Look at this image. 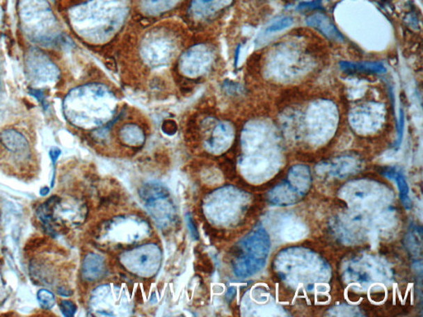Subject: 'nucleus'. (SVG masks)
I'll return each mask as SVG.
<instances>
[{
	"label": "nucleus",
	"mask_w": 423,
	"mask_h": 317,
	"mask_svg": "<svg viewBox=\"0 0 423 317\" xmlns=\"http://www.w3.org/2000/svg\"><path fill=\"white\" fill-rule=\"evenodd\" d=\"M311 184L310 168L304 165H295L289 170L287 178L269 193L268 200L276 206L293 205L305 196Z\"/></svg>",
	"instance_id": "obj_8"
},
{
	"label": "nucleus",
	"mask_w": 423,
	"mask_h": 317,
	"mask_svg": "<svg viewBox=\"0 0 423 317\" xmlns=\"http://www.w3.org/2000/svg\"><path fill=\"white\" fill-rule=\"evenodd\" d=\"M282 281L295 289L305 292H327L332 276L328 263L314 251L303 248L282 250L275 261Z\"/></svg>",
	"instance_id": "obj_2"
},
{
	"label": "nucleus",
	"mask_w": 423,
	"mask_h": 317,
	"mask_svg": "<svg viewBox=\"0 0 423 317\" xmlns=\"http://www.w3.org/2000/svg\"><path fill=\"white\" fill-rule=\"evenodd\" d=\"M268 232L282 242H296L304 239L308 235V229L301 218L289 213H273L268 214Z\"/></svg>",
	"instance_id": "obj_10"
},
{
	"label": "nucleus",
	"mask_w": 423,
	"mask_h": 317,
	"mask_svg": "<svg viewBox=\"0 0 423 317\" xmlns=\"http://www.w3.org/2000/svg\"><path fill=\"white\" fill-rule=\"evenodd\" d=\"M63 108L70 124L83 129H97L115 115L118 99L103 83H86L68 92Z\"/></svg>",
	"instance_id": "obj_1"
},
{
	"label": "nucleus",
	"mask_w": 423,
	"mask_h": 317,
	"mask_svg": "<svg viewBox=\"0 0 423 317\" xmlns=\"http://www.w3.org/2000/svg\"><path fill=\"white\" fill-rule=\"evenodd\" d=\"M294 24L293 17H283L280 19L272 22V23L266 26L264 29V35H270L276 33L281 32L286 29L289 28Z\"/></svg>",
	"instance_id": "obj_25"
},
{
	"label": "nucleus",
	"mask_w": 423,
	"mask_h": 317,
	"mask_svg": "<svg viewBox=\"0 0 423 317\" xmlns=\"http://www.w3.org/2000/svg\"><path fill=\"white\" fill-rule=\"evenodd\" d=\"M122 262L134 274L150 277L161 266V252L155 245H145L123 254Z\"/></svg>",
	"instance_id": "obj_13"
},
{
	"label": "nucleus",
	"mask_w": 423,
	"mask_h": 317,
	"mask_svg": "<svg viewBox=\"0 0 423 317\" xmlns=\"http://www.w3.org/2000/svg\"><path fill=\"white\" fill-rule=\"evenodd\" d=\"M25 63L26 74L35 85L48 86L59 81L60 70L45 53L33 48L26 54Z\"/></svg>",
	"instance_id": "obj_12"
},
{
	"label": "nucleus",
	"mask_w": 423,
	"mask_h": 317,
	"mask_svg": "<svg viewBox=\"0 0 423 317\" xmlns=\"http://www.w3.org/2000/svg\"><path fill=\"white\" fill-rule=\"evenodd\" d=\"M38 300L40 305L45 310H49L55 306L56 298L54 294L47 289H41L38 293Z\"/></svg>",
	"instance_id": "obj_26"
},
{
	"label": "nucleus",
	"mask_w": 423,
	"mask_h": 317,
	"mask_svg": "<svg viewBox=\"0 0 423 317\" xmlns=\"http://www.w3.org/2000/svg\"><path fill=\"white\" fill-rule=\"evenodd\" d=\"M120 136L123 143L131 147H138L143 144L144 134L138 126L130 124L125 125L120 131Z\"/></svg>",
	"instance_id": "obj_23"
},
{
	"label": "nucleus",
	"mask_w": 423,
	"mask_h": 317,
	"mask_svg": "<svg viewBox=\"0 0 423 317\" xmlns=\"http://www.w3.org/2000/svg\"><path fill=\"white\" fill-rule=\"evenodd\" d=\"M61 152L59 148L53 147L50 151V157L51 158L53 165L56 164L57 160H58L59 156H61Z\"/></svg>",
	"instance_id": "obj_32"
},
{
	"label": "nucleus",
	"mask_w": 423,
	"mask_h": 317,
	"mask_svg": "<svg viewBox=\"0 0 423 317\" xmlns=\"http://www.w3.org/2000/svg\"><path fill=\"white\" fill-rule=\"evenodd\" d=\"M58 293L61 295V296H70V292L69 290L66 289L65 287H61L58 288Z\"/></svg>",
	"instance_id": "obj_33"
},
{
	"label": "nucleus",
	"mask_w": 423,
	"mask_h": 317,
	"mask_svg": "<svg viewBox=\"0 0 423 317\" xmlns=\"http://www.w3.org/2000/svg\"><path fill=\"white\" fill-rule=\"evenodd\" d=\"M340 68L346 73L383 74L386 72V68L381 63L376 61H364V63H352V61H341Z\"/></svg>",
	"instance_id": "obj_21"
},
{
	"label": "nucleus",
	"mask_w": 423,
	"mask_h": 317,
	"mask_svg": "<svg viewBox=\"0 0 423 317\" xmlns=\"http://www.w3.org/2000/svg\"><path fill=\"white\" fill-rule=\"evenodd\" d=\"M392 277L389 264L372 255H360L349 259L343 266L344 281L358 291L389 285Z\"/></svg>",
	"instance_id": "obj_5"
},
{
	"label": "nucleus",
	"mask_w": 423,
	"mask_h": 317,
	"mask_svg": "<svg viewBox=\"0 0 423 317\" xmlns=\"http://www.w3.org/2000/svg\"><path fill=\"white\" fill-rule=\"evenodd\" d=\"M0 143L8 152L23 156L30 151V145L26 136L17 130L8 129L0 132Z\"/></svg>",
	"instance_id": "obj_17"
},
{
	"label": "nucleus",
	"mask_w": 423,
	"mask_h": 317,
	"mask_svg": "<svg viewBox=\"0 0 423 317\" xmlns=\"http://www.w3.org/2000/svg\"><path fill=\"white\" fill-rule=\"evenodd\" d=\"M321 0H314V1L310 2H303L299 4L298 6V10H314V8H317L321 6Z\"/></svg>",
	"instance_id": "obj_30"
},
{
	"label": "nucleus",
	"mask_w": 423,
	"mask_h": 317,
	"mask_svg": "<svg viewBox=\"0 0 423 317\" xmlns=\"http://www.w3.org/2000/svg\"><path fill=\"white\" fill-rule=\"evenodd\" d=\"M233 138L234 130L232 126L227 122H218L209 138L206 140L205 147L210 153H223L230 147Z\"/></svg>",
	"instance_id": "obj_15"
},
{
	"label": "nucleus",
	"mask_w": 423,
	"mask_h": 317,
	"mask_svg": "<svg viewBox=\"0 0 423 317\" xmlns=\"http://www.w3.org/2000/svg\"><path fill=\"white\" fill-rule=\"evenodd\" d=\"M104 259L99 254H90L83 259V277L88 281H95L102 277L104 273Z\"/></svg>",
	"instance_id": "obj_20"
},
{
	"label": "nucleus",
	"mask_w": 423,
	"mask_h": 317,
	"mask_svg": "<svg viewBox=\"0 0 423 317\" xmlns=\"http://www.w3.org/2000/svg\"><path fill=\"white\" fill-rule=\"evenodd\" d=\"M404 124H405L404 112L403 109H400L399 127H398V139H397V142L395 144L396 149L399 148L400 147L401 143H402V140H403V138H404Z\"/></svg>",
	"instance_id": "obj_29"
},
{
	"label": "nucleus",
	"mask_w": 423,
	"mask_h": 317,
	"mask_svg": "<svg viewBox=\"0 0 423 317\" xmlns=\"http://www.w3.org/2000/svg\"><path fill=\"white\" fill-rule=\"evenodd\" d=\"M2 83L1 79H0V91H1Z\"/></svg>",
	"instance_id": "obj_36"
},
{
	"label": "nucleus",
	"mask_w": 423,
	"mask_h": 317,
	"mask_svg": "<svg viewBox=\"0 0 423 317\" xmlns=\"http://www.w3.org/2000/svg\"><path fill=\"white\" fill-rule=\"evenodd\" d=\"M20 19L26 36L34 42L47 45L59 37L55 16L45 0H23Z\"/></svg>",
	"instance_id": "obj_7"
},
{
	"label": "nucleus",
	"mask_w": 423,
	"mask_h": 317,
	"mask_svg": "<svg viewBox=\"0 0 423 317\" xmlns=\"http://www.w3.org/2000/svg\"><path fill=\"white\" fill-rule=\"evenodd\" d=\"M127 8L120 0H91L74 8L70 21L74 32L86 41L104 43L121 29Z\"/></svg>",
	"instance_id": "obj_3"
},
{
	"label": "nucleus",
	"mask_w": 423,
	"mask_h": 317,
	"mask_svg": "<svg viewBox=\"0 0 423 317\" xmlns=\"http://www.w3.org/2000/svg\"><path fill=\"white\" fill-rule=\"evenodd\" d=\"M61 311L66 317H72L76 314L77 307L74 303L69 300H63L60 304Z\"/></svg>",
	"instance_id": "obj_28"
},
{
	"label": "nucleus",
	"mask_w": 423,
	"mask_h": 317,
	"mask_svg": "<svg viewBox=\"0 0 423 317\" xmlns=\"http://www.w3.org/2000/svg\"><path fill=\"white\" fill-rule=\"evenodd\" d=\"M361 168L359 158L351 156L334 158L317 165V173L325 177L344 179L353 175Z\"/></svg>",
	"instance_id": "obj_14"
},
{
	"label": "nucleus",
	"mask_w": 423,
	"mask_h": 317,
	"mask_svg": "<svg viewBox=\"0 0 423 317\" xmlns=\"http://www.w3.org/2000/svg\"><path fill=\"white\" fill-rule=\"evenodd\" d=\"M179 49V40L173 33L157 30L145 34L140 46V54L150 67L168 65Z\"/></svg>",
	"instance_id": "obj_9"
},
{
	"label": "nucleus",
	"mask_w": 423,
	"mask_h": 317,
	"mask_svg": "<svg viewBox=\"0 0 423 317\" xmlns=\"http://www.w3.org/2000/svg\"><path fill=\"white\" fill-rule=\"evenodd\" d=\"M330 315L340 316H361L358 308L347 305H340L333 307L332 310H330Z\"/></svg>",
	"instance_id": "obj_27"
},
{
	"label": "nucleus",
	"mask_w": 423,
	"mask_h": 317,
	"mask_svg": "<svg viewBox=\"0 0 423 317\" xmlns=\"http://www.w3.org/2000/svg\"><path fill=\"white\" fill-rule=\"evenodd\" d=\"M141 197L147 202H150L159 198L168 197L170 195L168 189L161 184L149 183L145 184L140 192Z\"/></svg>",
	"instance_id": "obj_24"
},
{
	"label": "nucleus",
	"mask_w": 423,
	"mask_h": 317,
	"mask_svg": "<svg viewBox=\"0 0 423 317\" xmlns=\"http://www.w3.org/2000/svg\"><path fill=\"white\" fill-rule=\"evenodd\" d=\"M182 2V0H143L142 8L149 15H158L172 10Z\"/></svg>",
	"instance_id": "obj_22"
},
{
	"label": "nucleus",
	"mask_w": 423,
	"mask_h": 317,
	"mask_svg": "<svg viewBox=\"0 0 423 317\" xmlns=\"http://www.w3.org/2000/svg\"><path fill=\"white\" fill-rule=\"evenodd\" d=\"M307 25L323 34L324 37L337 42H343L345 38L338 30L332 19L324 13H317L306 19Z\"/></svg>",
	"instance_id": "obj_16"
},
{
	"label": "nucleus",
	"mask_w": 423,
	"mask_h": 317,
	"mask_svg": "<svg viewBox=\"0 0 423 317\" xmlns=\"http://www.w3.org/2000/svg\"><path fill=\"white\" fill-rule=\"evenodd\" d=\"M271 249V238L264 227L251 231L238 244L233 259L236 276L248 277L257 275L266 266Z\"/></svg>",
	"instance_id": "obj_4"
},
{
	"label": "nucleus",
	"mask_w": 423,
	"mask_h": 317,
	"mask_svg": "<svg viewBox=\"0 0 423 317\" xmlns=\"http://www.w3.org/2000/svg\"><path fill=\"white\" fill-rule=\"evenodd\" d=\"M231 0H193L191 11L198 19L213 16L228 6Z\"/></svg>",
	"instance_id": "obj_18"
},
{
	"label": "nucleus",
	"mask_w": 423,
	"mask_h": 317,
	"mask_svg": "<svg viewBox=\"0 0 423 317\" xmlns=\"http://www.w3.org/2000/svg\"><path fill=\"white\" fill-rule=\"evenodd\" d=\"M349 206V210L364 213H380L392 209L393 193L385 185L361 179L348 183L339 195Z\"/></svg>",
	"instance_id": "obj_6"
},
{
	"label": "nucleus",
	"mask_w": 423,
	"mask_h": 317,
	"mask_svg": "<svg viewBox=\"0 0 423 317\" xmlns=\"http://www.w3.org/2000/svg\"><path fill=\"white\" fill-rule=\"evenodd\" d=\"M383 175L390 179L394 180L398 186L400 200L407 209H412V201L409 197V187L405 178L404 172L397 167H388L383 171Z\"/></svg>",
	"instance_id": "obj_19"
},
{
	"label": "nucleus",
	"mask_w": 423,
	"mask_h": 317,
	"mask_svg": "<svg viewBox=\"0 0 423 317\" xmlns=\"http://www.w3.org/2000/svg\"><path fill=\"white\" fill-rule=\"evenodd\" d=\"M48 192H49V188L44 187L41 189V191H40V195L42 196H45L47 195Z\"/></svg>",
	"instance_id": "obj_35"
},
{
	"label": "nucleus",
	"mask_w": 423,
	"mask_h": 317,
	"mask_svg": "<svg viewBox=\"0 0 423 317\" xmlns=\"http://www.w3.org/2000/svg\"><path fill=\"white\" fill-rule=\"evenodd\" d=\"M187 221H188V227H189V230H191L193 237L195 238V239H198V234L197 229L195 227V223H193V218L191 217V216H189V217L187 218Z\"/></svg>",
	"instance_id": "obj_31"
},
{
	"label": "nucleus",
	"mask_w": 423,
	"mask_h": 317,
	"mask_svg": "<svg viewBox=\"0 0 423 317\" xmlns=\"http://www.w3.org/2000/svg\"><path fill=\"white\" fill-rule=\"evenodd\" d=\"M240 50H241V46H238V47L237 48V50H236V53H235V65H236V67H237V65L238 64V60H239Z\"/></svg>",
	"instance_id": "obj_34"
},
{
	"label": "nucleus",
	"mask_w": 423,
	"mask_h": 317,
	"mask_svg": "<svg viewBox=\"0 0 423 317\" xmlns=\"http://www.w3.org/2000/svg\"><path fill=\"white\" fill-rule=\"evenodd\" d=\"M215 61V51L205 44L193 46L180 56L179 68L183 76L198 79L206 76Z\"/></svg>",
	"instance_id": "obj_11"
}]
</instances>
